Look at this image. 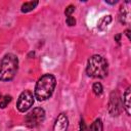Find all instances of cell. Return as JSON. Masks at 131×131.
Masks as SVG:
<instances>
[{"mask_svg": "<svg viewBox=\"0 0 131 131\" xmlns=\"http://www.w3.org/2000/svg\"><path fill=\"white\" fill-rule=\"evenodd\" d=\"M55 85H56V80L53 75L50 74L43 75L36 83L35 97L40 101H44L48 99L52 95Z\"/></svg>", "mask_w": 131, "mask_h": 131, "instance_id": "cell-1", "label": "cell"}, {"mask_svg": "<svg viewBox=\"0 0 131 131\" xmlns=\"http://www.w3.org/2000/svg\"><path fill=\"white\" fill-rule=\"evenodd\" d=\"M86 73L93 78H105L108 73V63L106 59L98 54L92 55L87 61Z\"/></svg>", "mask_w": 131, "mask_h": 131, "instance_id": "cell-2", "label": "cell"}, {"mask_svg": "<svg viewBox=\"0 0 131 131\" xmlns=\"http://www.w3.org/2000/svg\"><path fill=\"white\" fill-rule=\"evenodd\" d=\"M18 68V59L12 54H5L0 62V80L1 81H10L14 78Z\"/></svg>", "mask_w": 131, "mask_h": 131, "instance_id": "cell-3", "label": "cell"}, {"mask_svg": "<svg viewBox=\"0 0 131 131\" xmlns=\"http://www.w3.org/2000/svg\"><path fill=\"white\" fill-rule=\"evenodd\" d=\"M45 119V111L42 107H35L29 112L25 117V124L29 128L39 126Z\"/></svg>", "mask_w": 131, "mask_h": 131, "instance_id": "cell-4", "label": "cell"}, {"mask_svg": "<svg viewBox=\"0 0 131 131\" xmlns=\"http://www.w3.org/2000/svg\"><path fill=\"white\" fill-rule=\"evenodd\" d=\"M34 103V95L30 90H25L20 93L17 99L16 107L20 113L27 112Z\"/></svg>", "mask_w": 131, "mask_h": 131, "instance_id": "cell-5", "label": "cell"}, {"mask_svg": "<svg viewBox=\"0 0 131 131\" xmlns=\"http://www.w3.org/2000/svg\"><path fill=\"white\" fill-rule=\"evenodd\" d=\"M121 108H122V103H121L120 94L118 91H113L110 96L108 112L112 116H118L121 113Z\"/></svg>", "mask_w": 131, "mask_h": 131, "instance_id": "cell-6", "label": "cell"}, {"mask_svg": "<svg viewBox=\"0 0 131 131\" xmlns=\"http://www.w3.org/2000/svg\"><path fill=\"white\" fill-rule=\"evenodd\" d=\"M69 126V120L68 117L61 113L57 116L54 125H53V131H67Z\"/></svg>", "mask_w": 131, "mask_h": 131, "instance_id": "cell-7", "label": "cell"}, {"mask_svg": "<svg viewBox=\"0 0 131 131\" xmlns=\"http://www.w3.org/2000/svg\"><path fill=\"white\" fill-rule=\"evenodd\" d=\"M130 90H131V88L130 87H128L126 90H125V92H124V94H123V102H122V105L124 106V110L126 111V113H127V115L128 116H130V110H131V102H130V99H131V92H130Z\"/></svg>", "mask_w": 131, "mask_h": 131, "instance_id": "cell-8", "label": "cell"}, {"mask_svg": "<svg viewBox=\"0 0 131 131\" xmlns=\"http://www.w3.org/2000/svg\"><path fill=\"white\" fill-rule=\"evenodd\" d=\"M119 19H120L121 24H123V25H128L130 23V12H129L128 8H126L124 6H122L120 8Z\"/></svg>", "mask_w": 131, "mask_h": 131, "instance_id": "cell-9", "label": "cell"}, {"mask_svg": "<svg viewBox=\"0 0 131 131\" xmlns=\"http://www.w3.org/2000/svg\"><path fill=\"white\" fill-rule=\"evenodd\" d=\"M111 23H112V16L111 15H104V16H102L99 19L98 25H97V28L100 31H104V30H106V28L108 27V25Z\"/></svg>", "mask_w": 131, "mask_h": 131, "instance_id": "cell-10", "label": "cell"}, {"mask_svg": "<svg viewBox=\"0 0 131 131\" xmlns=\"http://www.w3.org/2000/svg\"><path fill=\"white\" fill-rule=\"evenodd\" d=\"M38 1H29V2H25L23 5H21V12H29V11H32L33 9L36 8V6L38 5Z\"/></svg>", "mask_w": 131, "mask_h": 131, "instance_id": "cell-11", "label": "cell"}, {"mask_svg": "<svg viewBox=\"0 0 131 131\" xmlns=\"http://www.w3.org/2000/svg\"><path fill=\"white\" fill-rule=\"evenodd\" d=\"M89 131H103V125L100 119H96L89 128Z\"/></svg>", "mask_w": 131, "mask_h": 131, "instance_id": "cell-12", "label": "cell"}, {"mask_svg": "<svg viewBox=\"0 0 131 131\" xmlns=\"http://www.w3.org/2000/svg\"><path fill=\"white\" fill-rule=\"evenodd\" d=\"M102 90H103L102 85H101L99 82H96V83H94V84H93V86H92V91H93V93H94L96 96L101 95Z\"/></svg>", "mask_w": 131, "mask_h": 131, "instance_id": "cell-13", "label": "cell"}, {"mask_svg": "<svg viewBox=\"0 0 131 131\" xmlns=\"http://www.w3.org/2000/svg\"><path fill=\"white\" fill-rule=\"evenodd\" d=\"M11 101V96L10 95H5L3 98H1V101H0V107L1 108H5L8 103Z\"/></svg>", "mask_w": 131, "mask_h": 131, "instance_id": "cell-14", "label": "cell"}, {"mask_svg": "<svg viewBox=\"0 0 131 131\" xmlns=\"http://www.w3.org/2000/svg\"><path fill=\"white\" fill-rule=\"evenodd\" d=\"M66 21H67V25H68V26H70V27H73V26H75V25H76V19H75V17H74V16H72V15L67 16Z\"/></svg>", "mask_w": 131, "mask_h": 131, "instance_id": "cell-15", "label": "cell"}, {"mask_svg": "<svg viewBox=\"0 0 131 131\" xmlns=\"http://www.w3.org/2000/svg\"><path fill=\"white\" fill-rule=\"evenodd\" d=\"M75 11V6L74 5H69L67 8H66V10H64V14L67 15V16H70V15H72V13Z\"/></svg>", "mask_w": 131, "mask_h": 131, "instance_id": "cell-16", "label": "cell"}, {"mask_svg": "<svg viewBox=\"0 0 131 131\" xmlns=\"http://www.w3.org/2000/svg\"><path fill=\"white\" fill-rule=\"evenodd\" d=\"M79 131H89V129L87 128L84 120H81L80 121V128H79Z\"/></svg>", "mask_w": 131, "mask_h": 131, "instance_id": "cell-17", "label": "cell"}, {"mask_svg": "<svg viewBox=\"0 0 131 131\" xmlns=\"http://www.w3.org/2000/svg\"><path fill=\"white\" fill-rule=\"evenodd\" d=\"M120 39H121V34H118V35H116V36H115V40H116L119 44H120V41H121Z\"/></svg>", "mask_w": 131, "mask_h": 131, "instance_id": "cell-18", "label": "cell"}, {"mask_svg": "<svg viewBox=\"0 0 131 131\" xmlns=\"http://www.w3.org/2000/svg\"><path fill=\"white\" fill-rule=\"evenodd\" d=\"M105 2H106V3H108V4H116L118 1H117V0H115V1H105Z\"/></svg>", "mask_w": 131, "mask_h": 131, "instance_id": "cell-19", "label": "cell"}, {"mask_svg": "<svg viewBox=\"0 0 131 131\" xmlns=\"http://www.w3.org/2000/svg\"><path fill=\"white\" fill-rule=\"evenodd\" d=\"M129 32H130V31H129V30H126V31H125V34H126V35H127V37H128V39H129V40H130V36H129Z\"/></svg>", "mask_w": 131, "mask_h": 131, "instance_id": "cell-20", "label": "cell"}, {"mask_svg": "<svg viewBox=\"0 0 131 131\" xmlns=\"http://www.w3.org/2000/svg\"><path fill=\"white\" fill-rule=\"evenodd\" d=\"M0 98H1V95H0Z\"/></svg>", "mask_w": 131, "mask_h": 131, "instance_id": "cell-21", "label": "cell"}]
</instances>
